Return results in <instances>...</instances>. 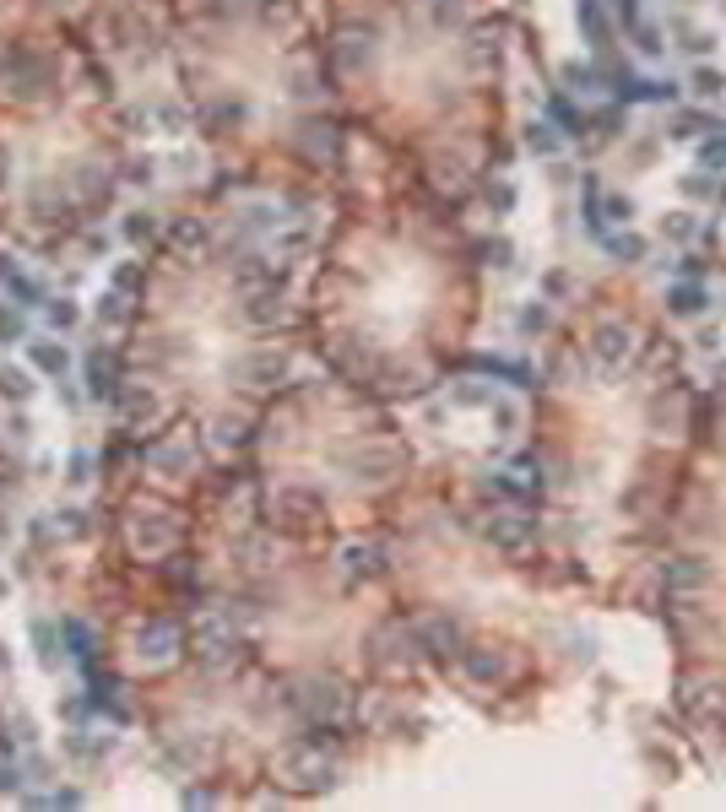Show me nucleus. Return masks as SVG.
<instances>
[{
    "instance_id": "c756f323",
    "label": "nucleus",
    "mask_w": 726,
    "mask_h": 812,
    "mask_svg": "<svg viewBox=\"0 0 726 812\" xmlns=\"http://www.w3.org/2000/svg\"><path fill=\"white\" fill-rule=\"evenodd\" d=\"M65 471H71V477H65L71 488H87V471H93V460H87V455H71V466H65Z\"/></svg>"
},
{
    "instance_id": "cd10ccee",
    "label": "nucleus",
    "mask_w": 726,
    "mask_h": 812,
    "mask_svg": "<svg viewBox=\"0 0 726 812\" xmlns=\"http://www.w3.org/2000/svg\"><path fill=\"white\" fill-rule=\"evenodd\" d=\"M678 190H683L689 200H710V195H715V179H694V174H689V179H683Z\"/></svg>"
},
{
    "instance_id": "6e6552de",
    "label": "nucleus",
    "mask_w": 726,
    "mask_h": 812,
    "mask_svg": "<svg viewBox=\"0 0 726 812\" xmlns=\"http://www.w3.org/2000/svg\"><path fill=\"white\" fill-rule=\"evenodd\" d=\"M288 769L298 775V785H331V764L314 759V753H293V759H288Z\"/></svg>"
},
{
    "instance_id": "9d476101",
    "label": "nucleus",
    "mask_w": 726,
    "mask_h": 812,
    "mask_svg": "<svg viewBox=\"0 0 726 812\" xmlns=\"http://www.w3.org/2000/svg\"><path fill=\"white\" fill-rule=\"evenodd\" d=\"M0 395H6V401H17V406H28L33 401V374L28 369H0Z\"/></svg>"
},
{
    "instance_id": "2f4dec72",
    "label": "nucleus",
    "mask_w": 726,
    "mask_h": 812,
    "mask_svg": "<svg viewBox=\"0 0 726 812\" xmlns=\"http://www.w3.org/2000/svg\"><path fill=\"white\" fill-rule=\"evenodd\" d=\"M119 314H125V309H119V298H98V320H109V325H114Z\"/></svg>"
},
{
    "instance_id": "dca6fc26",
    "label": "nucleus",
    "mask_w": 726,
    "mask_h": 812,
    "mask_svg": "<svg viewBox=\"0 0 726 812\" xmlns=\"http://www.w3.org/2000/svg\"><path fill=\"white\" fill-rule=\"evenodd\" d=\"M44 320H49V330H77L82 309H77L71 298H49V304H44Z\"/></svg>"
},
{
    "instance_id": "a878e982",
    "label": "nucleus",
    "mask_w": 726,
    "mask_h": 812,
    "mask_svg": "<svg viewBox=\"0 0 726 812\" xmlns=\"http://www.w3.org/2000/svg\"><path fill=\"white\" fill-rule=\"evenodd\" d=\"M147 233H152V217H147V212H130V217H125V239H130V244H142Z\"/></svg>"
},
{
    "instance_id": "c85d7f7f",
    "label": "nucleus",
    "mask_w": 726,
    "mask_h": 812,
    "mask_svg": "<svg viewBox=\"0 0 726 812\" xmlns=\"http://www.w3.org/2000/svg\"><path fill=\"white\" fill-rule=\"evenodd\" d=\"M374 558H379L374 548H353V553H347V569H353V574H374Z\"/></svg>"
},
{
    "instance_id": "bb28decb",
    "label": "nucleus",
    "mask_w": 726,
    "mask_h": 812,
    "mask_svg": "<svg viewBox=\"0 0 726 812\" xmlns=\"http://www.w3.org/2000/svg\"><path fill=\"white\" fill-rule=\"evenodd\" d=\"M548 114H553V119L564 125V135H575V130H580V114H575V109H569L564 98H553V103H548Z\"/></svg>"
},
{
    "instance_id": "4be33fe9",
    "label": "nucleus",
    "mask_w": 726,
    "mask_h": 812,
    "mask_svg": "<svg viewBox=\"0 0 726 812\" xmlns=\"http://www.w3.org/2000/svg\"><path fill=\"white\" fill-rule=\"evenodd\" d=\"M423 634H428V645H434V650H450V645H455V634H461V629H455V623H450V618H434V623H423Z\"/></svg>"
},
{
    "instance_id": "72a5a7b5",
    "label": "nucleus",
    "mask_w": 726,
    "mask_h": 812,
    "mask_svg": "<svg viewBox=\"0 0 726 812\" xmlns=\"http://www.w3.org/2000/svg\"><path fill=\"white\" fill-rule=\"evenodd\" d=\"M488 255H494V265H510V255H515V249H510V244L499 239V244H488Z\"/></svg>"
},
{
    "instance_id": "b1692460",
    "label": "nucleus",
    "mask_w": 726,
    "mask_h": 812,
    "mask_svg": "<svg viewBox=\"0 0 726 812\" xmlns=\"http://www.w3.org/2000/svg\"><path fill=\"white\" fill-rule=\"evenodd\" d=\"M602 212H608L602 223H629V217H634V200H629V195H608Z\"/></svg>"
},
{
    "instance_id": "f257e3e1",
    "label": "nucleus",
    "mask_w": 726,
    "mask_h": 812,
    "mask_svg": "<svg viewBox=\"0 0 726 812\" xmlns=\"http://www.w3.org/2000/svg\"><path fill=\"white\" fill-rule=\"evenodd\" d=\"M629 325H618V320H602L597 330H591V353H597V363L602 369H618L624 358H629Z\"/></svg>"
},
{
    "instance_id": "4468645a",
    "label": "nucleus",
    "mask_w": 726,
    "mask_h": 812,
    "mask_svg": "<svg viewBox=\"0 0 726 812\" xmlns=\"http://www.w3.org/2000/svg\"><path fill=\"white\" fill-rule=\"evenodd\" d=\"M721 87H726L721 65H694V77H689V93H694V98H715Z\"/></svg>"
},
{
    "instance_id": "f3484780",
    "label": "nucleus",
    "mask_w": 726,
    "mask_h": 812,
    "mask_svg": "<svg viewBox=\"0 0 726 812\" xmlns=\"http://www.w3.org/2000/svg\"><path fill=\"white\" fill-rule=\"evenodd\" d=\"M673 38H678V49H689V54H705L710 44H715V33H705V28H694V22H673Z\"/></svg>"
},
{
    "instance_id": "f03ea898",
    "label": "nucleus",
    "mask_w": 726,
    "mask_h": 812,
    "mask_svg": "<svg viewBox=\"0 0 726 812\" xmlns=\"http://www.w3.org/2000/svg\"><path fill=\"white\" fill-rule=\"evenodd\" d=\"M613 93L624 103H673V82H650V77H629V71L613 82Z\"/></svg>"
},
{
    "instance_id": "1a4fd4ad",
    "label": "nucleus",
    "mask_w": 726,
    "mask_h": 812,
    "mask_svg": "<svg viewBox=\"0 0 726 812\" xmlns=\"http://www.w3.org/2000/svg\"><path fill=\"white\" fill-rule=\"evenodd\" d=\"M580 28H585V38L597 44V49H608V17H602V0H580Z\"/></svg>"
},
{
    "instance_id": "f704fd0d",
    "label": "nucleus",
    "mask_w": 726,
    "mask_h": 812,
    "mask_svg": "<svg viewBox=\"0 0 726 812\" xmlns=\"http://www.w3.org/2000/svg\"><path fill=\"white\" fill-rule=\"evenodd\" d=\"M0 596H6V580H0Z\"/></svg>"
},
{
    "instance_id": "aec40b11",
    "label": "nucleus",
    "mask_w": 726,
    "mask_h": 812,
    "mask_svg": "<svg viewBox=\"0 0 726 812\" xmlns=\"http://www.w3.org/2000/svg\"><path fill=\"white\" fill-rule=\"evenodd\" d=\"M699 163L710 168V174H726V135H699Z\"/></svg>"
},
{
    "instance_id": "473e14b6",
    "label": "nucleus",
    "mask_w": 726,
    "mask_h": 812,
    "mask_svg": "<svg viewBox=\"0 0 726 812\" xmlns=\"http://www.w3.org/2000/svg\"><path fill=\"white\" fill-rule=\"evenodd\" d=\"M613 12H618L624 22H640V0H613Z\"/></svg>"
},
{
    "instance_id": "2eb2a0df",
    "label": "nucleus",
    "mask_w": 726,
    "mask_h": 812,
    "mask_svg": "<svg viewBox=\"0 0 726 812\" xmlns=\"http://www.w3.org/2000/svg\"><path fill=\"white\" fill-rule=\"evenodd\" d=\"M526 147H532L537 158H559V152H564V135H559L553 125H532V130H526Z\"/></svg>"
},
{
    "instance_id": "7c9ffc66",
    "label": "nucleus",
    "mask_w": 726,
    "mask_h": 812,
    "mask_svg": "<svg viewBox=\"0 0 726 812\" xmlns=\"http://www.w3.org/2000/svg\"><path fill=\"white\" fill-rule=\"evenodd\" d=\"M488 200H499V212H510V207H515V190H510V184H488Z\"/></svg>"
},
{
    "instance_id": "20e7f679",
    "label": "nucleus",
    "mask_w": 726,
    "mask_h": 812,
    "mask_svg": "<svg viewBox=\"0 0 726 812\" xmlns=\"http://www.w3.org/2000/svg\"><path fill=\"white\" fill-rule=\"evenodd\" d=\"M705 304H710V293H705L699 282H673V288H667V309H673L678 320H699Z\"/></svg>"
},
{
    "instance_id": "7ed1b4c3",
    "label": "nucleus",
    "mask_w": 726,
    "mask_h": 812,
    "mask_svg": "<svg viewBox=\"0 0 726 812\" xmlns=\"http://www.w3.org/2000/svg\"><path fill=\"white\" fill-rule=\"evenodd\" d=\"M28 363L38 369V374H49V379H60L65 369H71V353H65L54 336H38V342H28Z\"/></svg>"
},
{
    "instance_id": "39448f33",
    "label": "nucleus",
    "mask_w": 726,
    "mask_h": 812,
    "mask_svg": "<svg viewBox=\"0 0 726 812\" xmlns=\"http://www.w3.org/2000/svg\"><path fill=\"white\" fill-rule=\"evenodd\" d=\"M488 536L499 541V548H510V553H520L526 541H532V520L526 515H499L494 525H488Z\"/></svg>"
},
{
    "instance_id": "a211bd4d",
    "label": "nucleus",
    "mask_w": 726,
    "mask_h": 812,
    "mask_svg": "<svg viewBox=\"0 0 726 812\" xmlns=\"http://www.w3.org/2000/svg\"><path fill=\"white\" fill-rule=\"evenodd\" d=\"M694 233H699L694 212H667V217H662V239H673V244H689Z\"/></svg>"
},
{
    "instance_id": "ddd939ff",
    "label": "nucleus",
    "mask_w": 726,
    "mask_h": 812,
    "mask_svg": "<svg viewBox=\"0 0 726 812\" xmlns=\"http://www.w3.org/2000/svg\"><path fill=\"white\" fill-rule=\"evenodd\" d=\"M564 87H569V93H597V87H602V71H597V65L569 60V65H564Z\"/></svg>"
},
{
    "instance_id": "0eeeda50",
    "label": "nucleus",
    "mask_w": 726,
    "mask_h": 812,
    "mask_svg": "<svg viewBox=\"0 0 726 812\" xmlns=\"http://www.w3.org/2000/svg\"><path fill=\"white\" fill-rule=\"evenodd\" d=\"M705 130H715V125H710L705 114H694V109H683V114H673V119H667V130H662V135H667V142H699V135H705Z\"/></svg>"
},
{
    "instance_id": "f8f14e48",
    "label": "nucleus",
    "mask_w": 726,
    "mask_h": 812,
    "mask_svg": "<svg viewBox=\"0 0 726 812\" xmlns=\"http://www.w3.org/2000/svg\"><path fill=\"white\" fill-rule=\"evenodd\" d=\"M602 244H608V255H618L624 265H634V260H645V249H650V244H645L640 233H602Z\"/></svg>"
},
{
    "instance_id": "393cba45",
    "label": "nucleus",
    "mask_w": 726,
    "mask_h": 812,
    "mask_svg": "<svg viewBox=\"0 0 726 812\" xmlns=\"http://www.w3.org/2000/svg\"><path fill=\"white\" fill-rule=\"evenodd\" d=\"M548 325H553V314H548V304H542V298L520 314V330H526V336H532V330H548Z\"/></svg>"
},
{
    "instance_id": "6ab92c4d",
    "label": "nucleus",
    "mask_w": 726,
    "mask_h": 812,
    "mask_svg": "<svg viewBox=\"0 0 726 812\" xmlns=\"http://www.w3.org/2000/svg\"><path fill=\"white\" fill-rule=\"evenodd\" d=\"M629 28H634V49H640L645 60H656V54L667 49V33H662V28H650V22H629Z\"/></svg>"
},
{
    "instance_id": "5701e85b",
    "label": "nucleus",
    "mask_w": 726,
    "mask_h": 812,
    "mask_svg": "<svg viewBox=\"0 0 726 812\" xmlns=\"http://www.w3.org/2000/svg\"><path fill=\"white\" fill-rule=\"evenodd\" d=\"M494 423H499L504 434H515V428H520V406L504 401V395H494Z\"/></svg>"
},
{
    "instance_id": "423d86ee",
    "label": "nucleus",
    "mask_w": 726,
    "mask_h": 812,
    "mask_svg": "<svg viewBox=\"0 0 726 812\" xmlns=\"http://www.w3.org/2000/svg\"><path fill=\"white\" fill-rule=\"evenodd\" d=\"M710 580V564H699V558H673L667 564V590H699Z\"/></svg>"
},
{
    "instance_id": "412c9836",
    "label": "nucleus",
    "mask_w": 726,
    "mask_h": 812,
    "mask_svg": "<svg viewBox=\"0 0 726 812\" xmlns=\"http://www.w3.org/2000/svg\"><path fill=\"white\" fill-rule=\"evenodd\" d=\"M22 330H28V320H22L12 304H0V342H6V347H12V342H22Z\"/></svg>"
},
{
    "instance_id": "9b49d317",
    "label": "nucleus",
    "mask_w": 726,
    "mask_h": 812,
    "mask_svg": "<svg viewBox=\"0 0 726 812\" xmlns=\"http://www.w3.org/2000/svg\"><path fill=\"white\" fill-rule=\"evenodd\" d=\"M467 671L477 677V683H499L510 666H504V655H494V650H467Z\"/></svg>"
}]
</instances>
